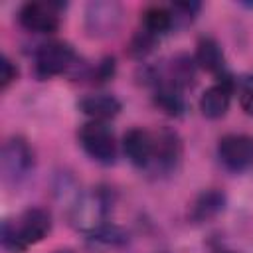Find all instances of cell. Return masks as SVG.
Returning a JSON list of instances; mask_svg holds the SVG:
<instances>
[{"mask_svg": "<svg viewBox=\"0 0 253 253\" xmlns=\"http://www.w3.org/2000/svg\"><path fill=\"white\" fill-rule=\"evenodd\" d=\"M75 49L67 42H47L36 51V73L42 79L61 75L75 65Z\"/></svg>", "mask_w": 253, "mask_h": 253, "instance_id": "5b68a950", "label": "cell"}, {"mask_svg": "<svg viewBox=\"0 0 253 253\" xmlns=\"http://www.w3.org/2000/svg\"><path fill=\"white\" fill-rule=\"evenodd\" d=\"M2 174L10 184H18L34 170V150L22 136H12L2 146Z\"/></svg>", "mask_w": 253, "mask_h": 253, "instance_id": "277c9868", "label": "cell"}, {"mask_svg": "<svg viewBox=\"0 0 253 253\" xmlns=\"http://www.w3.org/2000/svg\"><path fill=\"white\" fill-rule=\"evenodd\" d=\"M79 144L95 162L113 164L117 158V142L113 130L101 121L85 123L79 128Z\"/></svg>", "mask_w": 253, "mask_h": 253, "instance_id": "3957f363", "label": "cell"}, {"mask_svg": "<svg viewBox=\"0 0 253 253\" xmlns=\"http://www.w3.org/2000/svg\"><path fill=\"white\" fill-rule=\"evenodd\" d=\"M61 8L59 2H26L18 12V22L28 32L53 34L61 22Z\"/></svg>", "mask_w": 253, "mask_h": 253, "instance_id": "8992f818", "label": "cell"}, {"mask_svg": "<svg viewBox=\"0 0 253 253\" xmlns=\"http://www.w3.org/2000/svg\"><path fill=\"white\" fill-rule=\"evenodd\" d=\"M172 26H174V16H172V12L168 8L150 6L142 14V28L146 32H150L152 36H156V38H160L162 34H166Z\"/></svg>", "mask_w": 253, "mask_h": 253, "instance_id": "e0dca14e", "label": "cell"}, {"mask_svg": "<svg viewBox=\"0 0 253 253\" xmlns=\"http://www.w3.org/2000/svg\"><path fill=\"white\" fill-rule=\"evenodd\" d=\"M123 148H125L126 158L134 166L148 168L152 162V152H154V134L140 126H134L125 134Z\"/></svg>", "mask_w": 253, "mask_h": 253, "instance_id": "8fae6325", "label": "cell"}, {"mask_svg": "<svg viewBox=\"0 0 253 253\" xmlns=\"http://www.w3.org/2000/svg\"><path fill=\"white\" fill-rule=\"evenodd\" d=\"M113 73H115V59L113 57H105L91 71V79L93 81H107V79L113 77Z\"/></svg>", "mask_w": 253, "mask_h": 253, "instance_id": "44dd1931", "label": "cell"}, {"mask_svg": "<svg viewBox=\"0 0 253 253\" xmlns=\"http://www.w3.org/2000/svg\"><path fill=\"white\" fill-rule=\"evenodd\" d=\"M180 156H182V142L174 130L162 128L154 132V152L150 162V168L154 172L170 174L172 170H176Z\"/></svg>", "mask_w": 253, "mask_h": 253, "instance_id": "9c48e42d", "label": "cell"}, {"mask_svg": "<svg viewBox=\"0 0 253 253\" xmlns=\"http://www.w3.org/2000/svg\"><path fill=\"white\" fill-rule=\"evenodd\" d=\"M79 109L91 117L93 121H101L105 123L107 119H113L119 115L121 111V101L113 95L107 93H97V95H87L79 101Z\"/></svg>", "mask_w": 253, "mask_h": 253, "instance_id": "4fadbf2b", "label": "cell"}, {"mask_svg": "<svg viewBox=\"0 0 253 253\" xmlns=\"http://www.w3.org/2000/svg\"><path fill=\"white\" fill-rule=\"evenodd\" d=\"M194 61L202 69H206L213 75H219V79L227 75L225 73V55L221 51V45L213 38H200V42L196 45Z\"/></svg>", "mask_w": 253, "mask_h": 253, "instance_id": "7c38bea8", "label": "cell"}, {"mask_svg": "<svg viewBox=\"0 0 253 253\" xmlns=\"http://www.w3.org/2000/svg\"><path fill=\"white\" fill-rule=\"evenodd\" d=\"M223 253H233V251H223Z\"/></svg>", "mask_w": 253, "mask_h": 253, "instance_id": "cb8c5ba5", "label": "cell"}, {"mask_svg": "<svg viewBox=\"0 0 253 253\" xmlns=\"http://www.w3.org/2000/svg\"><path fill=\"white\" fill-rule=\"evenodd\" d=\"M16 77H18V67L10 61L8 55H4L2 61H0V87L6 89Z\"/></svg>", "mask_w": 253, "mask_h": 253, "instance_id": "7402d4cb", "label": "cell"}, {"mask_svg": "<svg viewBox=\"0 0 253 253\" xmlns=\"http://www.w3.org/2000/svg\"><path fill=\"white\" fill-rule=\"evenodd\" d=\"M123 20V8L119 2H91L85 10V30L89 36L107 38L113 36Z\"/></svg>", "mask_w": 253, "mask_h": 253, "instance_id": "52a82bcc", "label": "cell"}, {"mask_svg": "<svg viewBox=\"0 0 253 253\" xmlns=\"http://www.w3.org/2000/svg\"><path fill=\"white\" fill-rule=\"evenodd\" d=\"M55 253H71V251H55Z\"/></svg>", "mask_w": 253, "mask_h": 253, "instance_id": "603a6c76", "label": "cell"}, {"mask_svg": "<svg viewBox=\"0 0 253 253\" xmlns=\"http://www.w3.org/2000/svg\"><path fill=\"white\" fill-rule=\"evenodd\" d=\"M225 208V196L223 192L211 188V190H204L192 204V211L190 217L194 221H208L211 217H215L219 211H223Z\"/></svg>", "mask_w": 253, "mask_h": 253, "instance_id": "5bb4252c", "label": "cell"}, {"mask_svg": "<svg viewBox=\"0 0 253 253\" xmlns=\"http://www.w3.org/2000/svg\"><path fill=\"white\" fill-rule=\"evenodd\" d=\"M156 42H158V38L152 36L150 32H146V30L142 28V30H138V32L132 36L130 45H128V51H130L132 57H144L146 53H150V51L154 49Z\"/></svg>", "mask_w": 253, "mask_h": 253, "instance_id": "ac0fdd59", "label": "cell"}, {"mask_svg": "<svg viewBox=\"0 0 253 253\" xmlns=\"http://www.w3.org/2000/svg\"><path fill=\"white\" fill-rule=\"evenodd\" d=\"M154 103L170 117H180L186 109V101H184V95H182V89L170 85V83H160L158 89H156V95H154Z\"/></svg>", "mask_w": 253, "mask_h": 253, "instance_id": "2e32d148", "label": "cell"}, {"mask_svg": "<svg viewBox=\"0 0 253 253\" xmlns=\"http://www.w3.org/2000/svg\"><path fill=\"white\" fill-rule=\"evenodd\" d=\"M198 10H200V4H198V2H176V4L170 8V12H172V16H174V24H176V22H182V24L192 22L194 16L198 14Z\"/></svg>", "mask_w": 253, "mask_h": 253, "instance_id": "ffe728a7", "label": "cell"}, {"mask_svg": "<svg viewBox=\"0 0 253 253\" xmlns=\"http://www.w3.org/2000/svg\"><path fill=\"white\" fill-rule=\"evenodd\" d=\"M233 79L229 75L221 77L215 85H211L210 89L204 91L202 99H200V111L204 117L208 119H219L227 113L229 109V101H231V93H233Z\"/></svg>", "mask_w": 253, "mask_h": 253, "instance_id": "30bf717a", "label": "cell"}, {"mask_svg": "<svg viewBox=\"0 0 253 253\" xmlns=\"http://www.w3.org/2000/svg\"><path fill=\"white\" fill-rule=\"evenodd\" d=\"M51 229V215L43 208H28L14 219L2 223V245L14 253L40 243Z\"/></svg>", "mask_w": 253, "mask_h": 253, "instance_id": "6da1fadb", "label": "cell"}, {"mask_svg": "<svg viewBox=\"0 0 253 253\" xmlns=\"http://www.w3.org/2000/svg\"><path fill=\"white\" fill-rule=\"evenodd\" d=\"M217 154L221 164L231 172H241L253 164V136L225 134L219 138Z\"/></svg>", "mask_w": 253, "mask_h": 253, "instance_id": "ba28073f", "label": "cell"}, {"mask_svg": "<svg viewBox=\"0 0 253 253\" xmlns=\"http://www.w3.org/2000/svg\"><path fill=\"white\" fill-rule=\"evenodd\" d=\"M111 211V198L105 190H93L89 194H83L77 198V202L71 206V223L85 231L91 233L93 237L103 231L107 223V215Z\"/></svg>", "mask_w": 253, "mask_h": 253, "instance_id": "7a4b0ae2", "label": "cell"}, {"mask_svg": "<svg viewBox=\"0 0 253 253\" xmlns=\"http://www.w3.org/2000/svg\"><path fill=\"white\" fill-rule=\"evenodd\" d=\"M239 105L247 115H253V75H243L235 83Z\"/></svg>", "mask_w": 253, "mask_h": 253, "instance_id": "d6986e66", "label": "cell"}, {"mask_svg": "<svg viewBox=\"0 0 253 253\" xmlns=\"http://www.w3.org/2000/svg\"><path fill=\"white\" fill-rule=\"evenodd\" d=\"M194 79H196V63H194V59L188 57V55L172 57V61L166 67V81L164 83H170V85H174V87L184 91L186 87L194 85Z\"/></svg>", "mask_w": 253, "mask_h": 253, "instance_id": "9a60e30c", "label": "cell"}]
</instances>
